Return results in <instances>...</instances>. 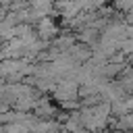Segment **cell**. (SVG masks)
<instances>
[{
  "mask_svg": "<svg viewBox=\"0 0 133 133\" xmlns=\"http://www.w3.org/2000/svg\"><path fill=\"white\" fill-rule=\"evenodd\" d=\"M35 33H37L44 42H50V39H54V37L58 35V25H56V21H54L50 15H46V17H42V19L35 23Z\"/></svg>",
  "mask_w": 133,
  "mask_h": 133,
  "instance_id": "6da1fadb",
  "label": "cell"
},
{
  "mask_svg": "<svg viewBox=\"0 0 133 133\" xmlns=\"http://www.w3.org/2000/svg\"><path fill=\"white\" fill-rule=\"evenodd\" d=\"M33 114L39 116V118H52L56 114V108L50 102V98H39L37 104H35V108H33Z\"/></svg>",
  "mask_w": 133,
  "mask_h": 133,
  "instance_id": "7a4b0ae2",
  "label": "cell"
}]
</instances>
